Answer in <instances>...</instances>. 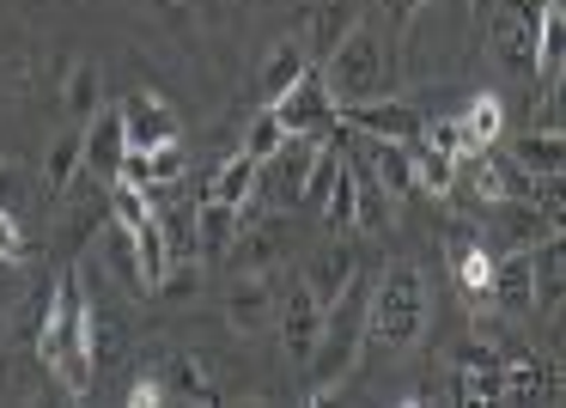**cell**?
<instances>
[{
	"label": "cell",
	"instance_id": "obj_1",
	"mask_svg": "<svg viewBox=\"0 0 566 408\" xmlns=\"http://www.w3.org/2000/svg\"><path fill=\"white\" fill-rule=\"evenodd\" d=\"M366 293H371V274L359 269L354 281L342 286V299L323 305V329H317V347H311V390L305 402H329L342 396V384L359 372V354H366Z\"/></svg>",
	"mask_w": 566,
	"mask_h": 408
},
{
	"label": "cell",
	"instance_id": "obj_2",
	"mask_svg": "<svg viewBox=\"0 0 566 408\" xmlns=\"http://www.w3.org/2000/svg\"><path fill=\"white\" fill-rule=\"evenodd\" d=\"M43 366L62 378L67 396H86L92 366H98V317H92V299H86L74 269L55 281L50 323H43Z\"/></svg>",
	"mask_w": 566,
	"mask_h": 408
},
{
	"label": "cell",
	"instance_id": "obj_3",
	"mask_svg": "<svg viewBox=\"0 0 566 408\" xmlns=\"http://www.w3.org/2000/svg\"><path fill=\"white\" fill-rule=\"evenodd\" d=\"M427 311H432L427 274H420L415 262H390V269L371 281V293H366V342L415 347L420 329H427Z\"/></svg>",
	"mask_w": 566,
	"mask_h": 408
},
{
	"label": "cell",
	"instance_id": "obj_4",
	"mask_svg": "<svg viewBox=\"0 0 566 408\" xmlns=\"http://www.w3.org/2000/svg\"><path fill=\"white\" fill-rule=\"evenodd\" d=\"M323 86H329L335 111H347V104H366V98H390V55H384V38L366 25V19H354V25L342 31V43H335L329 55H323Z\"/></svg>",
	"mask_w": 566,
	"mask_h": 408
},
{
	"label": "cell",
	"instance_id": "obj_5",
	"mask_svg": "<svg viewBox=\"0 0 566 408\" xmlns=\"http://www.w3.org/2000/svg\"><path fill=\"white\" fill-rule=\"evenodd\" d=\"M269 111H274V123H281L286 135H305V140H335V128H342V111H335V98H329V86H323L317 67H305Z\"/></svg>",
	"mask_w": 566,
	"mask_h": 408
},
{
	"label": "cell",
	"instance_id": "obj_6",
	"mask_svg": "<svg viewBox=\"0 0 566 408\" xmlns=\"http://www.w3.org/2000/svg\"><path fill=\"white\" fill-rule=\"evenodd\" d=\"M317 153H323V140L286 135L281 147H274L269 159L256 165V171H262V196H269L281 213L298 208V196H305V177H311V165H317Z\"/></svg>",
	"mask_w": 566,
	"mask_h": 408
},
{
	"label": "cell",
	"instance_id": "obj_7",
	"mask_svg": "<svg viewBox=\"0 0 566 408\" xmlns=\"http://www.w3.org/2000/svg\"><path fill=\"white\" fill-rule=\"evenodd\" d=\"M274 329H281L286 366H305L311 347H317V329H323V305H317V293H311L305 281H298L293 293L274 299Z\"/></svg>",
	"mask_w": 566,
	"mask_h": 408
},
{
	"label": "cell",
	"instance_id": "obj_8",
	"mask_svg": "<svg viewBox=\"0 0 566 408\" xmlns=\"http://www.w3.org/2000/svg\"><path fill=\"white\" fill-rule=\"evenodd\" d=\"M123 135H128V147L153 153V147L184 140V123H177V111L159 92H135V98H123Z\"/></svg>",
	"mask_w": 566,
	"mask_h": 408
},
{
	"label": "cell",
	"instance_id": "obj_9",
	"mask_svg": "<svg viewBox=\"0 0 566 408\" xmlns=\"http://www.w3.org/2000/svg\"><path fill=\"white\" fill-rule=\"evenodd\" d=\"M220 317L232 335H256L274 323V281L269 274H232V286H226L220 299Z\"/></svg>",
	"mask_w": 566,
	"mask_h": 408
},
{
	"label": "cell",
	"instance_id": "obj_10",
	"mask_svg": "<svg viewBox=\"0 0 566 408\" xmlns=\"http://www.w3.org/2000/svg\"><path fill=\"white\" fill-rule=\"evenodd\" d=\"M80 147H86V171H98L104 184H116V165H123V153H128L123 104H98V111L80 123Z\"/></svg>",
	"mask_w": 566,
	"mask_h": 408
},
{
	"label": "cell",
	"instance_id": "obj_11",
	"mask_svg": "<svg viewBox=\"0 0 566 408\" xmlns=\"http://www.w3.org/2000/svg\"><path fill=\"white\" fill-rule=\"evenodd\" d=\"M342 123L359 128V135H371V140H415L427 116H420L415 104H402V98H366V104H347Z\"/></svg>",
	"mask_w": 566,
	"mask_h": 408
},
{
	"label": "cell",
	"instance_id": "obj_12",
	"mask_svg": "<svg viewBox=\"0 0 566 408\" xmlns=\"http://www.w3.org/2000/svg\"><path fill=\"white\" fill-rule=\"evenodd\" d=\"M457 402H500V354H493V342H463V354H457V384H451Z\"/></svg>",
	"mask_w": 566,
	"mask_h": 408
},
{
	"label": "cell",
	"instance_id": "obj_13",
	"mask_svg": "<svg viewBox=\"0 0 566 408\" xmlns=\"http://www.w3.org/2000/svg\"><path fill=\"white\" fill-rule=\"evenodd\" d=\"M530 19L536 7L530 0H500L493 7V55L512 67H536V38H530Z\"/></svg>",
	"mask_w": 566,
	"mask_h": 408
},
{
	"label": "cell",
	"instance_id": "obj_14",
	"mask_svg": "<svg viewBox=\"0 0 566 408\" xmlns=\"http://www.w3.org/2000/svg\"><path fill=\"white\" fill-rule=\"evenodd\" d=\"M281 257H286V226L269 220V226H256V232H244V226H238V238L226 244L220 262H226L232 274H269Z\"/></svg>",
	"mask_w": 566,
	"mask_h": 408
},
{
	"label": "cell",
	"instance_id": "obj_15",
	"mask_svg": "<svg viewBox=\"0 0 566 408\" xmlns=\"http://www.w3.org/2000/svg\"><path fill=\"white\" fill-rule=\"evenodd\" d=\"M493 311L505 317H530L536 311V281H530V250H512V257L493 262V281H488Z\"/></svg>",
	"mask_w": 566,
	"mask_h": 408
},
{
	"label": "cell",
	"instance_id": "obj_16",
	"mask_svg": "<svg viewBox=\"0 0 566 408\" xmlns=\"http://www.w3.org/2000/svg\"><path fill=\"white\" fill-rule=\"evenodd\" d=\"M530 38H536V74H548V86H560V67H566V0H536Z\"/></svg>",
	"mask_w": 566,
	"mask_h": 408
},
{
	"label": "cell",
	"instance_id": "obj_17",
	"mask_svg": "<svg viewBox=\"0 0 566 408\" xmlns=\"http://www.w3.org/2000/svg\"><path fill=\"white\" fill-rule=\"evenodd\" d=\"M359 274V257L347 238H329V244L317 250V257L305 262V286L317 293V305H329V299H342V286Z\"/></svg>",
	"mask_w": 566,
	"mask_h": 408
},
{
	"label": "cell",
	"instance_id": "obj_18",
	"mask_svg": "<svg viewBox=\"0 0 566 408\" xmlns=\"http://www.w3.org/2000/svg\"><path fill=\"white\" fill-rule=\"evenodd\" d=\"M505 159H512L517 171L542 177V184H560V165H566V140H560V128H530V135H517L512 147H505Z\"/></svg>",
	"mask_w": 566,
	"mask_h": 408
},
{
	"label": "cell",
	"instance_id": "obj_19",
	"mask_svg": "<svg viewBox=\"0 0 566 408\" xmlns=\"http://www.w3.org/2000/svg\"><path fill=\"white\" fill-rule=\"evenodd\" d=\"M305 67H311V50H305V19H298V25L269 50V62H262V80H256V86H262V104L281 98V92L293 86V80L305 74Z\"/></svg>",
	"mask_w": 566,
	"mask_h": 408
},
{
	"label": "cell",
	"instance_id": "obj_20",
	"mask_svg": "<svg viewBox=\"0 0 566 408\" xmlns=\"http://www.w3.org/2000/svg\"><path fill=\"white\" fill-rule=\"evenodd\" d=\"M488 208L500 213V226H505V238H512V250H530L536 238L560 232V213L542 208V201H517V196H505V201H488Z\"/></svg>",
	"mask_w": 566,
	"mask_h": 408
},
{
	"label": "cell",
	"instance_id": "obj_21",
	"mask_svg": "<svg viewBox=\"0 0 566 408\" xmlns=\"http://www.w3.org/2000/svg\"><path fill=\"white\" fill-rule=\"evenodd\" d=\"M189 226H196V257L201 262H220L226 244L238 238V226H244V213L226 208V201H213V196H201V208L189 213Z\"/></svg>",
	"mask_w": 566,
	"mask_h": 408
},
{
	"label": "cell",
	"instance_id": "obj_22",
	"mask_svg": "<svg viewBox=\"0 0 566 408\" xmlns=\"http://www.w3.org/2000/svg\"><path fill=\"white\" fill-rule=\"evenodd\" d=\"M208 196L226 201V208H238V213H250V208L262 201V171H256V159H250V153H232V159L220 165V177H213Z\"/></svg>",
	"mask_w": 566,
	"mask_h": 408
},
{
	"label": "cell",
	"instance_id": "obj_23",
	"mask_svg": "<svg viewBox=\"0 0 566 408\" xmlns=\"http://www.w3.org/2000/svg\"><path fill=\"white\" fill-rule=\"evenodd\" d=\"M530 281H536V305H560V286H566V244H560V232H548V238L530 244Z\"/></svg>",
	"mask_w": 566,
	"mask_h": 408
},
{
	"label": "cell",
	"instance_id": "obj_24",
	"mask_svg": "<svg viewBox=\"0 0 566 408\" xmlns=\"http://www.w3.org/2000/svg\"><path fill=\"white\" fill-rule=\"evenodd\" d=\"M159 384H165V402H213V384H208V366H201L196 354H171L165 359V372H159Z\"/></svg>",
	"mask_w": 566,
	"mask_h": 408
},
{
	"label": "cell",
	"instance_id": "obj_25",
	"mask_svg": "<svg viewBox=\"0 0 566 408\" xmlns=\"http://www.w3.org/2000/svg\"><path fill=\"white\" fill-rule=\"evenodd\" d=\"M366 171L378 177L384 189H390V201L415 196V159H408V140H378V147H371V165H366Z\"/></svg>",
	"mask_w": 566,
	"mask_h": 408
},
{
	"label": "cell",
	"instance_id": "obj_26",
	"mask_svg": "<svg viewBox=\"0 0 566 408\" xmlns=\"http://www.w3.org/2000/svg\"><path fill=\"white\" fill-rule=\"evenodd\" d=\"M457 128H463L469 147H493V140L505 135V104H500V92H475V98L463 104V116H457Z\"/></svg>",
	"mask_w": 566,
	"mask_h": 408
},
{
	"label": "cell",
	"instance_id": "obj_27",
	"mask_svg": "<svg viewBox=\"0 0 566 408\" xmlns=\"http://www.w3.org/2000/svg\"><path fill=\"white\" fill-rule=\"evenodd\" d=\"M408 159H415V189H427V196H451L457 189V159L439 147H427V140H408Z\"/></svg>",
	"mask_w": 566,
	"mask_h": 408
},
{
	"label": "cell",
	"instance_id": "obj_28",
	"mask_svg": "<svg viewBox=\"0 0 566 408\" xmlns=\"http://www.w3.org/2000/svg\"><path fill=\"white\" fill-rule=\"evenodd\" d=\"M548 372H542L536 354H517L512 366H500V402H542V396H554V384H542Z\"/></svg>",
	"mask_w": 566,
	"mask_h": 408
},
{
	"label": "cell",
	"instance_id": "obj_29",
	"mask_svg": "<svg viewBox=\"0 0 566 408\" xmlns=\"http://www.w3.org/2000/svg\"><path fill=\"white\" fill-rule=\"evenodd\" d=\"M135 262H140V286H159V274H165V262H171V238H165V220L153 213L147 226H135Z\"/></svg>",
	"mask_w": 566,
	"mask_h": 408
},
{
	"label": "cell",
	"instance_id": "obj_30",
	"mask_svg": "<svg viewBox=\"0 0 566 408\" xmlns=\"http://www.w3.org/2000/svg\"><path fill=\"white\" fill-rule=\"evenodd\" d=\"M62 104H67V116H74V123H86V116L104 104V74H98V67H92V62H74V67H67Z\"/></svg>",
	"mask_w": 566,
	"mask_h": 408
},
{
	"label": "cell",
	"instance_id": "obj_31",
	"mask_svg": "<svg viewBox=\"0 0 566 408\" xmlns=\"http://www.w3.org/2000/svg\"><path fill=\"white\" fill-rule=\"evenodd\" d=\"M80 171H86V147H80V135H62L50 147V159H43V189H50V196H62V189H74Z\"/></svg>",
	"mask_w": 566,
	"mask_h": 408
},
{
	"label": "cell",
	"instance_id": "obj_32",
	"mask_svg": "<svg viewBox=\"0 0 566 408\" xmlns=\"http://www.w3.org/2000/svg\"><path fill=\"white\" fill-rule=\"evenodd\" d=\"M111 220L116 226H147L153 220V189H135V184H111Z\"/></svg>",
	"mask_w": 566,
	"mask_h": 408
},
{
	"label": "cell",
	"instance_id": "obj_33",
	"mask_svg": "<svg viewBox=\"0 0 566 408\" xmlns=\"http://www.w3.org/2000/svg\"><path fill=\"white\" fill-rule=\"evenodd\" d=\"M457 281H463V293L488 299V281H493V257L475 244H457Z\"/></svg>",
	"mask_w": 566,
	"mask_h": 408
},
{
	"label": "cell",
	"instance_id": "obj_34",
	"mask_svg": "<svg viewBox=\"0 0 566 408\" xmlns=\"http://www.w3.org/2000/svg\"><path fill=\"white\" fill-rule=\"evenodd\" d=\"M281 140H286V128L281 123H274V111H269V104H262V116H256V123H250V135H244V153H250V159H269V153L274 147H281Z\"/></svg>",
	"mask_w": 566,
	"mask_h": 408
},
{
	"label": "cell",
	"instance_id": "obj_35",
	"mask_svg": "<svg viewBox=\"0 0 566 408\" xmlns=\"http://www.w3.org/2000/svg\"><path fill=\"white\" fill-rule=\"evenodd\" d=\"M111 262H116V274H123V281L135 286V293H147V286H140V262H135V232H128V226H111Z\"/></svg>",
	"mask_w": 566,
	"mask_h": 408
},
{
	"label": "cell",
	"instance_id": "obj_36",
	"mask_svg": "<svg viewBox=\"0 0 566 408\" xmlns=\"http://www.w3.org/2000/svg\"><path fill=\"white\" fill-rule=\"evenodd\" d=\"M25 232H19V213L0 201V262H25Z\"/></svg>",
	"mask_w": 566,
	"mask_h": 408
},
{
	"label": "cell",
	"instance_id": "obj_37",
	"mask_svg": "<svg viewBox=\"0 0 566 408\" xmlns=\"http://www.w3.org/2000/svg\"><path fill=\"white\" fill-rule=\"evenodd\" d=\"M147 159H153V189H159V184H177V177H184V147H177V140H171V147H153Z\"/></svg>",
	"mask_w": 566,
	"mask_h": 408
},
{
	"label": "cell",
	"instance_id": "obj_38",
	"mask_svg": "<svg viewBox=\"0 0 566 408\" xmlns=\"http://www.w3.org/2000/svg\"><path fill=\"white\" fill-rule=\"evenodd\" d=\"M116 184H135V189H153V159L140 147L123 153V165H116Z\"/></svg>",
	"mask_w": 566,
	"mask_h": 408
},
{
	"label": "cell",
	"instance_id": "obj_39",
	"mask_svg": "<svg viewBox=\"0 0 566 408\" xmlns=\"http://www.w3.org/2000/svg\"><path fill=\"white\" fill-rule=\"evenodd\" d=\"M384 7H390V13H396V25H408V19H415L420 7H432V0H384Z\"/></svg>",
	"mask_w": 566,
	"mask_h": 408
},
{
	"label": "cell",
	"instance_id": "obj_40",
	"mask_svg": "<svg viewBox=\"0 0 566 408\" xmlns=\"http://www.w3.org/2000/svg\"><path fill=\"white\" fill-rule=\"evenodd\" d=\"M0 347H7V317H0Z\"/></svg>",
	"mask_w": 566,
	"mask_h": 408
}]
</instances>
